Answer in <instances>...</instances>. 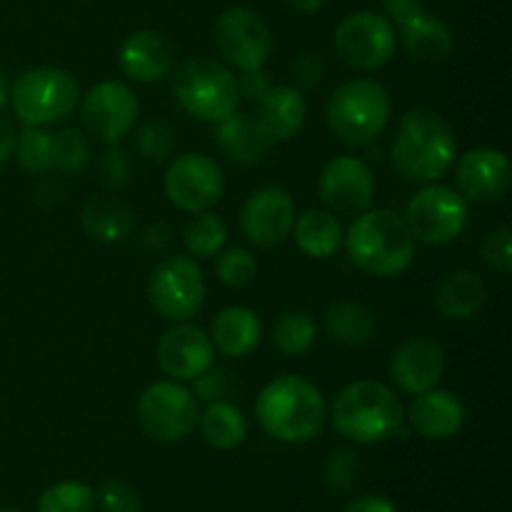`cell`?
<instances>
[{"instance_id":"cell-27","label":"cell","mask_w":512,"mask_h":512,"mask_svg":"<svg viewBox=\"0 0 512 512\" xmlns=\"http://www.w3.org/2000/svg\"><path fill=\"white\" fill-rule=\"evenodd\" d=\"M215 125H218V133H215L218 148L233 163L255 165L268 153L270 143L260 133L258 123H255V118L250 113H238L235 110L233 115H228V118Z\"/></svg>"},{"instance_id":"cell-11","label":"cell","mask_w":512,"mask_h":512,"mask_svg":"<svg viewBox=\"0 0 512 512\" xmlns=\"http://www.w3.org/2000/svg\"><path fill=\"white\" fill-rule=\"evenodd\" d=\"M335 55L355 70L383 68L393 60L398 48L395 25L383 13L358 10L340 20L333 35Z\"/></svg>"},{"instance_id":"cell-40","label":"cell","mask_w":512,"mask_h":512,"mask_svg":"<svg viewBox=\"0 0 512 512\" xmlns=\"http://www.w3.org/2000/svg\"><path fill=\"white\" fill-rule=\"evenodd\" d=\"M133 178V165H130L128 150L118 143L108 145V150L100 158V183L108 190H123Z\"/></svg>"},{"instance_id":"cell-29","label":"cell","mask_w":512,"mask_h":512,"mask_svg":"<svg viewBox=\"0 0 512 512\" xmlns=\"http://www.w3.org/2000/svg\"><path fill=\"white\" fill-rule=\"evenodd\" d=\"M375 313L358 300H345L325 313V333L343 348L368 345L375 335Z\"/></svg>"},{"instance_id":"cell-8","label":"cell","mask_w":512,"mask_h":512,"mask_svg":"<svg viewBox=\"0 0 512 512\" xmlns=\"http://www.w3.org/2000/svg\"><path fill=\"white\" fill-rule=\"evenodd\" d=\"M148 300L160 318L185 323L205 303V278L200 265L188 255H170L155 265L148 278Z\"/></svg>"},{"instance_id":"cell-16","label":"cell","mask_w":512,"mask_h":512,"mask_svg":"<svg viewBox=\"0 0 512 512\" xmlns=\"http://www.w3.org/2000/svg\"><path fill=\"white\" fill-rule=\"evenodd\" d=\"M295 203L283 188L268 185L250 195L240 210V230L258 248H275L293 233Z\"/></svg>"},{"instance_id":"cell-26","label":"cell","mask_w":512,"mask_h":512,"mask_svg":"<svg viewBox=\"0 0 512 512\" xmlns=\"http://www.w3.org/2000/svg\"><path fill=\"white\" fill-rule=\"evenodd\" d=\"M80 225H83V233L98 243H123L135 228V213L128 203L115 195H98L85 203Z\"/></svg>"},{"instance_id":"cell-30","label":"cell","mask_w":512,"mask_h":512,"mask_svg":"<svg viewBox=\"0 0 512 512\" xmlns=\"http://www.w3.org/2000/svg\"><path fill=\"white\" fill-rule=\"evenodd\" d=\"M198 423L203 440L215 450H235L248 438V420L230 400L208 403V408L198 415Z\"/></svg>"},{"instance_id":"cell-18","label":"cell","mask_w":512,"mask_h":512,"mask_svg":"<svg viewBox=\"0 0 512 512\" xmlns=\"http://www.w3.org/2000/svg\"><path fill=\"white\" fill-rule=\"evenodd\" d=\"M458 193L473 203H500L512 183L510 160L498 148H475L455 168Z\"/></svg>"},{"instance_id":"cell-2","label":"cell","mask_w":512,"mask_h":512,"mask_svg":"<svg viewBox=\"0 0 512 512\" xmlns=\"http://www.w3.org/2000/svg\"><path fill=\"white\" fill-rule=\"evenodd\" d=\"M458 158V140L440 113L415 108L403 115L395 130L390 163L400 178L410 183H435L453 168Z\"/></svg>"},{"instance_id":"cell-1","label":"cell","mask_w":512,"mask_h":512,"mask_svg":"<svg viewBox=\"0 0 512 512\" xmlns=\"http://www.w3.org/2000/svg\"><path fill=\"white\" fill-rule=\"evenodd\" d=\"M255 418L273 440L288 445L310 443L323 433L328 403L313 380L303 375H280L260 390Z\"/></svg>"},{"instance_id":"cell-48","label":"cell","mask_w":512,"mask_h":512,"mask_svg":"<svg viewBox=\"0 0 512 512\" xmlns=\"http://www.w3.org/2000/svg\"><path fill=\"white\" fill-rule=\"evenodd\" d=\"M168 235H170V230H168V225H150L148 230H145V235H143V248H148V250H163L165 245H168Z\"/></svg>"},{"instance_id":"cell-46","label":"cell","mask_w":512,"mask_h":512,"mask_svg":"<svg viewBox=\"0 0 512 512\" xmlns=\"http://www.w3.org/2000/svg\"><path fill=\"white\" fill-rule=\"evenodd\" d=\"M343 512H400L393 500L385 495H360V498L350 500Z\"/></svg>"},{"instance_id":"cell-25","label":"cell","mask_w":512,"mask_h":512,"mask_svg":"<svg viewBox=\"0 0 512 512\" xmlns=\"http://www.w3.org/2000/svg\"><path fill=\"white\" fill-rule=\"evenodd\" d=\"M488 285L475 270H453L435 288V308L448 320H470L483 310Z\"/></svg>"},{"instance_id":"cell-35","label":"cell","mask_w":512,"mask_h":512,"mask_svg":"<svg viewBox=\"0 0 512 512\" xmlns=\"http://www.w3.org/2000/svg\"><path fill=\"white\" fill-rule=\"evenodd\" d=\"M90 160L88 138L78 128H65L53 135V165L65 175L83 173Z\"/></svg>"},{"instance_id":"cell-51","label":"cell","mask_w":512,"mask_h":512,"mask_svg":"<svg viewBox=\"0 0 512 512\" xmlns=\"http://www.w3.org/2000/svg\"><path fill=\"white\" fill-rule=\"evenodd\" d=\"M0 512H23V510H15V508H5V510H0Z\"/></svg>"},{"instance_id":"cell-50","label":"cell","mask_w":512,"mask_h":512,"mask_svg":"<svg viewBox=\"0 0 512 512\" xmlns=\"http://www.w3.org/2000/svg\"><path fill=\"white\" fill-rule=\"evenodd\" d=\"M10 103V80L5 78V73L0 70V110Z\"/></svg>"},{"instance_id":"cell-6","label":"cell","mask_w":512,"mask_h":512,"mask_svg":"<svg viewBox=\"0 0 512 512\" xmlns=\"http://www.w3.org/2000/svg\"><path fill=\"white\" fill-rule=\"evenodd\" d=\"M173 93L193 118L203 123H220L238 110V78L228 65L213 58L183 60L173 73Z\"/></svg>"},{"instance_id":"cell-49","label":"cell","mask_w":512,"mask_h":512,"mask_svg":"<svg viewBox=\"0 0 512 512\" xmlns=\"http://www.w3.org/2000/svg\"><path fill=\"white\" fill-rule=\"evenodd\" d=\"M285 3H288L295 13L315 15L325 3H328V0H285Z\"/></svg>"},{"instance_id":"cell-9","label":"cell","mask_w":512,"mask_h":512,"mask_svg":"<svg viewBox=\"0 0 512 512\" xmlns=\"http://www.w3.org/2000/svg\"><path fill=\"white\" fill-rule=\"evenodd\" d=\"M198 398L175 380L150 383L138 398V423L158 443H178L198 425Z\"/></svg>"},{"instance_id":"cell-45","label":"cell","mask_w":512,"mask_h":512,"mask_svg":"<svg viewBox=\"0 0 512 512\" xmlns=\"http://www.w3.org/2000/svg\"><path fill=\"white\" fill-rule=\"evenodd\" d=\"M380 3H383L385 18L393 25H398V28L425 10L423 0H380Z\"/></svg>"},{"instance_id":"cell-19","label":"cell","mask_w":512,"mask_h":512,"mask_svg":"<svg viewBox=\"0 0 512 512\" xmlns=\"http://www.w3.org/2000/svg\"><path fill=\"white\" fill-rule=\"evenodd\" d=\"M445 373L443 345L430 338H410L390 358V378L403 393L418 395L435 388Z\"/></svg>"},{"instance_id":"cell-7","label":"cell","mask_w":512,"mask_h":512,"mask_svg":"<svg viewBox=\"0 0 512 512\" xmlns=\"http://www.w3.org/2000/svg\"><path fill=\"white\" fill-rule=\"evenodd\" d=\"M80 103V85L63 68L25 70L10 85V105L25 125L58 123Z\"/></svg>"},{"instance_id":"cell-39","label":"cell","mask_w":512,"mask_h":512,"mask_svg":"<svg viewBox=\"0 0 512 512\" xmlns=\"http://www.w3.org/2000/svg\"><path fill=\"white\" fill-rule=\"evenodd\" d=\"M95 505H100L103 512H140V493L128 483V480H105L100 490L95 493Z\"/></svg>"},{"instance_id":"cell-32","label":"cell","mask_w":512,"mask_h":512,"mask_svg":"<svg viewBox=\"0 0 512 512\" xmlns=\"http://www.w3.org/2000/svg\"><path fill=\"white\" fill-rule=\"evenodd\" d=\"M318 338V328H315L313 315L305 310H290V313L280 315L278 323L273 328L275 348L288 358H300L308 353Z\"/></svg>"},{"instance_id":"cell-3","label":"cell","mask_w":512,"mask_h":512,"mask_svg":"<svg viewBox=\"0 0 512 512\" xmlns=\"http://www.w3.org/2000/svg\"><path fill=\"white\" fill-rule=\"evenodd\" d=\"M333 428L355 445H378L403 430L405 410L390 385L355 380L333 400Z\"/></svg>"},{"instance_id":"cell-20","label":"cell","mask_w":512,"mask_h":512,"mask_svg":"<svg viewBox=\"0 0 512 512\" xmlns=\"http://www.w3.org/2000/svg\"><path fill=\"white\" fill-rule=\"evenodd\" d=\"M120 68L135 83H158L175 65V48L158 30H138L120 45Z\"/></svg>"},{"instance_id":"cell-21","label":"cell","mask_w":512,"mask_h":512,"mask_svg":"<svg viewBox=\"0 0 512 512\" xmlns=\"http://www.w3.org/2000/svg\"><path fill=\"white\" fill-rule=\"evenodd\" d=\"M253 118L268 143H285L303 130L308 120V100L303 90L293 85H273L258 100Z\"/></svg>"},{"instance_id":"cell-24","label":"cell","mask_w":512,"mask_h":512,"mask_svg":"<svg viewBox=\"0 0 512 512\" xmlns=\"http://www.w3.org/2000/svg\"><path fill=\"white\" fill-rule=\"evenodd\" d=\"M400 38H403L405 53L418 63H445L455 50L453 28L445 20L425 13V10L405 25H400Z\"/></svg>"},{"instance_id":"cell-41","label":"cell","mask_w":512,"mask_h":512,"mask_svg":"<svg viewBox=\"0 0 512 512\" xmlns=\"http://www.w3.org/2000/svg\"><path fill=\"white\" fill-rule=\"evenodd\" d=\"M485 263L500 275H508L512 270V230L508 225H500V228L490 230L483 240V248H480Z\"/></svg>"},{"instance_id":"cell-43","label":"cell","mask_w":512,"mask_h":512,"mask_svg":"<svg viewBox=\"0 0 512 512\" xmlns=\"http://www.w3.org/2000/svg\"><path fill=\"white\" fill-rule=\"evenodd\" d=\"M325 75V60L323 55L315 53V50H305L295 58L293 63V78H295V88L298 90H313L318 88L320 80Z\"/></svg>"},{"instance_id":"cell-33","label":"cell","mask_w":512,"mask_h":512,"mask_svg":"<svg viewBox=\"0 0 512 512\" xmlns=\"http://www.w3.org/2000/svg\"><path fill=\"white\" fill-rule=\"evenodd\" d=\"M38 512H95V493L80 480H60L40 493Z\"/></svg>"},{"instance_id":"cell-37","label":"cell","mask_w":512,"mask_h":512,"mask_svg":"<svg viewBox=\"0 0 512 512\" xmlns=\"http://www.w3.org/2000/svg\"><path fill=\"white\" fill-rule=\"evenodd\" d=\"M360 475H363V460L355 450L340 448L325 460V483L335 493H350L360 483Z\"/></svg>"},{"instance_id":"cell-4","label":"cell","mask_w":512,"mask_h":512,"mask_svg":"<svg viewBox=\"0 0 512 512\" xmlns=\"http://www.w3.org/2000/svg\"><path fill=\"white\" fill-rule=\"evenodd\" d=\"M348 258L363 273L375 278H395L415 260V238L405 218L393 210H365L355 215L343 235Z\"/></svg>"},{"instance_id":"cell-44","label":"cell","mask_w":512,"mask_h":512,"mask_svg":"<svg viewBox=\"0 0 512 512\" xmlns=\"http://www.w3.org/2000/svg\"><path fill=\"white\" fill-rule=\"evenodd\" d=\"M273 88V80H270V75L265 73L263 68H255V70H243L238 78V90L243 98L253 100V103H258L260 98H263L268 90Z\"/></svg>"},{"instance_id":"cell-38","label":"cell","mask_w":512,"mask_h":512,"mask_svg":"<svg viewBox=\"0 0 512 512\" xmlns=\"http://www.w3.org/2000/svg\"><path fill=\"white\" fill-rule=\"evenodd\" d=\"M135 148L145 160H168L175 150V130L160 120L145 123L135 135Z\"/></svg>"},{"instance_id":"cell-15","label":"cell","mask_w":512,"mask_h":512,"mask_svg":"<svg viewBox=\"0 0 512 512\" xmlns=\"http://www.w3.org/2000/svg\"><path fill=\"white\" fill-rule=\"evenodd\" d=\"M320 200L333 215H355L373 208L375 175L365 160L355 155H338L328 160L318 183Z\"/></svg>"},{"instance_id":"cell-17","label":"cell","mask_w":512,"mask_h":512,"mask_svg":"<svg viewBox=\"0 0 512 512\" xmlns=\"http://www.w3.org/2000/svg\"><path fill=\"white\" fill-rule=\"evenodd\" d=\"M158 365L165 375H170V380H195L200 373L213 365V340L198 325L175 323L173 328L165 330L158 340Z\"/></svg>"},{"instance_id":"cell-34","label":"cell","mask_w":512,"mask_h":512,"mask_svg":"<svg viewBox=\"0 0 512 512\" xmlns=\"http://www.w3.org/2000/svg\"><path fill=\"white\" fill-rule=\"evenodd\" d=\"M15 158L30 175H40L53 168V133L40 125H25L15 140Z\"/></svg>"},{"instance_id":"cell-36","label":"cell","mask_w":512,"mask_h":512,"mask_svg":"<svg viewBox=\"0 0 512 512\" xmlns=\"http://www.w3.org/2000/svg\"><path fill=\"white\" fill-rule=\"evenodd\" d=\"M215 275L228 288H245L258 275V260L245 248L220 250L218 260H215Z\"/></svg>"},{"instance_id":"cell-23","label":"cell","mask_w":512,"mask_h":512,"mask_svg":"<svg viewBox=\"0 0 512 512\" xmlns=\"http://www.w3.org/2000/svg\"><path fill=\"white\" fill-rule=\"evenodd\" d=\"M260 338H263V323L258 313L245 305H230L213 318L210 340L213 348L228 358L250 355L260 345Z\"/></svg>"},{"instance_id":"cell-28","label":"cell","mask_w":512,"mask_h":512,"mask_svg":"<svg viewBox=\"0 0 512 512\" xmlns=\"http://www.w3.org/2000/svg\"><path fill=\"white\" fill-rule=\"evenodd\" d=\"M293 238L308 258L325 260L343 245V228L338 215L330 210H305L303 215H295Z\"/></svg>"},{"instance_id":"cell-5","label":"cell","mask_w":512,"mask_h":512,"mask_svg":"<svg viewBox=\"0 0 512 512\" xmlns=\"http://www.w3.org/2000/svg\"><path fill=\"white\" fill-rule=\"evenodd\" d=\"M390 110L393 103L388 88L378 80L358 78L335 88L325 105V120L335 138L360 148L383 135L390 123Z\"/></svg>"},{"instance_id":"cell-31","label":"cell","mask_w":512,"mask_h":512,"mask_svg":"<svg viewBox=\"0 0 512 512\" xmlns=\"http://www.w3.org/2000/svg\"><path fill=\"white\" fill-rule=\"evenodd\" d=\"M183 240L193 258H213L223 250L225 240H228V225L213 210L193 213V220L185 225Z\"/></svg>"},{"instance_id":"cell-14","label":"cell","mask_w":512,"mask_h":512,"mask_svg":"<svg viewBox=\"0 0 512 512\" xmlns=\"http://www.w3.org/2000/svg\"><path fill=\"white\" fill-rule=\"evenodd\" d=\"M138 115V98L128 85L118 80H103L93 85L83 95V105H80V118L88 135L108 145L120 143L138 123Z\"/></svg>"},{"instance_id":"cell-12","label":"cell","mask_w":512,"mask_h":512,"mask_svg":"<svg viewBox=\"0 0 512 512\" xmlns=\"http://www.w3.org/2000/svg\"><path fill=\"white\" fill-rule=\"evenodd\" d=\"M213 38L220 55L240 73L263 68L273 50V33H270L268 23L245 5H233L218 15Z\"/></svg>"},{"instance_id":"cell-42","label":"cell","mask_w":512,"mask_h":512,"mask_svg":"<svg viewBox=\"0 0 512 512\" xmlns=\"http://www.w3.org/2000/svg\"><path fill=\"white\" fill-rule=\"evenodd\" d=\"M235 390V380L228 370L213 368L210 365L205 373L195 378V398L205 400V403H218V400H228Z\"/></svg>"},{"instance_id":"cell-47","label":"cell","mask_w":512,"mask_h":512,"mask_svg":"<svg viewBox=\"0 0 512 512\" xmlns=\"http://www.w3.org/2000/svg\"><path fill=\"white\" fill-rule=\"evenodd\" d=\"M15 140H18V130L8 118L0 115V165H5L15 155Z\"/></svg>"},{"instance_id":"cell-22","label":"cell","mask_w":512,"mask_h":512,"mask_svg":"<svg viewBox=\"0 0 512 512\" xmlns=\"http://www.w3.org/2000/svg\"><path fill=\"white\" fill-rule=\"evenodd\" d=\"M408 420L418 435L428 440H448L463 430L465 405L450 390L430 388L418 393L410 403Z\"/></svg>"},{"instance_id":"cell-10","label":"cell","mask_w":512,"mask_h":512,"mask_svg":"<svg viewBox=\"0 0 512 512\" xmlns=\"http://www.w3.org/2000/svg\"><path fill=\"white\" fill-rule=\"evenodd\" d=\"M468 218V200L448 185L433 183L418 190L405 210V223H408L415 243L425 245L453 243L458 235H463Z\"/></svg>"},{"instance_id":"cell-13","label":"cell","mask_w":512,"mask_h":512,"mask_svg":"<svg viewBox=\"0 0 512 512\" xmlns=\"http://www.w3.org/2000/svg\"><path fill=\"white\" fill-rule=\"evenodd\" d=\"M223 190V170L205 153L178 155L165 173V195L175 208L185 210V213L210 210L223 198Z\"/></svg>"}]
</instances>
